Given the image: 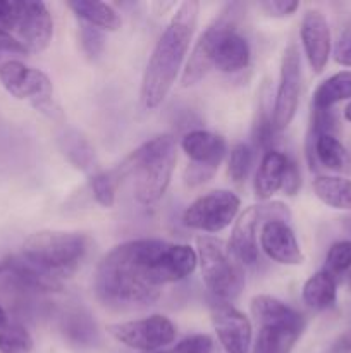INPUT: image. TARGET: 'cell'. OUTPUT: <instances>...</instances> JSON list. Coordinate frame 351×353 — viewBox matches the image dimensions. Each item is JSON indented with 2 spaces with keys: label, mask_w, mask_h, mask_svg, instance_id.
I'll use <instances>...</instances> for the list:
<instances>
[{
  "label": "cell",
  "mask_w": 351,
  "mask_h": 353,
  "mask_svg": "<svg viewBox=\"0 0 351 353\" xmlns=\"http://www.w3.org/2000/svg\"><path fill=\"white\" fill-rule=\"evenodd\" d=\"M198 264L195 248L182 243L141 238L114 247L98 262L93 288L109 307H147L162 288L182 281Z\"/></svg>",
  "instance_id": "obj_1"
},
{
  "label": "cell",
  "mask_w": 351,
  "mask_h": 353,
  "mask_svg": "<svg viewBox=\"0 0 351 353\" xmlns=\"http://www.w3.org/2000/svg\"><path fill=\"white\" fill-rule=\"evenodd\" d=\"M198 10L200 3L195 0L182 2L158 38L141 81V102L145 109L153 110L160 107L174 86L195 34Z\"/></svg>",
  "instance_id": "obj_2"
},
{
  "label": "cell",
  "mask_w": 351,
  "mask_h": 353,
  "mask_svg": "<svg viewBox=\"0 0 351 353\" xmlns=\"http://www.w3.org/2000/svg\"><path fill=\"white\" fill-rule=\"evenodd\" d=\"M176 161V140L171 134H158L131 152L116 169H112V174L119 183L126 176H133L134 199L141 205H150L167 192Z\"/></svg>",
  "instance_id": "obj_3"
},
{
  "label": "cell",
  "mask_w": 351,
  "mask_h": 353,
  "mask_svg": "<svg viewBox=\"0 0 351 353\" xmlns=\"http://www.w3.org/2000/svg\"><path fill=\"white\" fill-rule=\"evenodd\" d=\"M251 312L260 324L251 353H291L305 331V317L270 295L253 296Z\"/></svg>",
  "instance_id": "obj_4"
},
{
  "label": "cell",
  "mask_w": 351,
  "mask_h": 353,
  "mask_svg": "<svg viewBox=\"0 0 351 353\" xmlns=\"http://www.w3.org/2000/svg\"><path fill=\"white\" fill-rule=\"evenodd\" d=\"M88 240L71 231H38L30 234L21 247V257L30 264L64 278L74 272L85 257Z\"/></svg>",
  "instance_id": "obj_5"
},
{
  "label": "cell",
  "mask_w": 351,
  "mask_h": 353,
  "mask_svg": "<svg viewBox=\"0 0 351 353\" xmlns=\"http://www.w3.org/2000/svg\"><path fill=\"white\" fill-rule=\"evenodd\" d=\"M196 255L203 281L213 296L229 302L244 288L243 264L231 252L229 245L213 236L196 240Z\"/></svg>",
  "instance_id": "obj_6"
},
{
  "label": "cell",
  "mask_w": 351,
  "mask_h": 353,
  "mask_svg": "<svg viewBox=\"0 0 351 353\" xmlns=\"http://www.w3.org/2000/svg\"><path fill=\"white\" fill-rule=\"evenodd\" d=\"M241 9H243V6L237 2L226 3L219 12V16L200 34L198 41L193 47L188 62H186L184 69H182V88H189V86L196 85V83H200L205 78L206 72L213 65V55H215V48L220 37L226 31L237 28V21H240V16L243 14Z\"/></svg>",
  "instance_id": "obj_7"
},
{
  "label": "cell",
  "mask_w": 351,
  "mask_h": 353,
  "mask_svg": "<svg viewBox=\"0 0 351 353\" xmlns=\"http://www.w3.org/2000/svg\"><path fill=\"white\" fill-rule=\"evenodd\" d=\"M289 219H291V210L282 202L248 207L244 212L240 214L237 221L234 223L229 240L231 252L243 265H253L258 259V228H262L264 223H268V221L288 223Z\"/></svg>",
  "instance_id": "obj_8"
},
{
  "label": "cell",
  "mask_w": 351,
  "mask_h": 353,
  "mask_svg": "<svg viewBox=\"0 0 351 353\" xmlns=\"http://www.w3.org/2000/svg\"><path fill=\"white\" fill-rule=\"evenodd\" d=\"M107 333L127 348L150 353L164 350L167 345H171L176 340L178 330L169 317L153 314L143 319L109 324Z\"/></svg>",
  "instance_id": "obj_9"
},
{
  "label": "cell",
  "mask_w": 351,
  "mask_h": 353,
  "mask_svg": "<svg viewBox=\"0 0 351 353\" xmlns=\"http://www.w3.org/2000/svg\"><path fill=\"white\" fill-rule=\"evenodd\" d=\"M0 83L14 99L30 100L34 109L52 114L54 86L43 71L10 59L0 64Z\"/></svg>",
  "instance_id": "obj_10"
},
{
  "label": "cell",
  "mask_w": 351,
  "mask_h": 353,
  "mask_svg": "<svg viewBox=\"0 0 351 353\" xmlns=\"http://www.w3.org/2000/svg\"><path fill=\"white\" fill-rule=\"evenodd\" d=\"M241 202L229 190H213L198 196L182 214V223L203 233H220L231 226L240 212Z\"/></svg>",
  "instance_id": "obj_11"
},
{
  "label": "cell",
  "mask_w": 351,
  "mask_h": 353,
  "mask_svg": "<svg viewBox=\"0 0 351 353\" xmlns=\"http://www.w3.org/2000/svg\"><path fill=\"white\" fill-rule=\"evenodd\" d=\"M181 148L191 161L184 172L186 185L200 186L215 174L226 155L227 145L226 140L219 134L195 130L182 137Z\"/></svg>",
  "instance_id": "obj_12"
},
{
  "label": "cell",
  "mask_w": 351,
  "mask_h": 353,
  "mask_svg": "<svg viewBox=\"0 0 351 353\" xmlns=\"http://www.w3.org/2000/svg\"><path fill=\"white\" fill-rule=\"evenodd\" d=\"M301 93V61L299 52L295 45H289L282 54L281 74L275 93L274 112H272V126L275 133H281L295 119Z\"/></svg>",
  "instance_id": "obj_13"
},
{
  "label": "cell",
  "mask_w": 351,
  "mask_h": 353,
  "mask_svg": "<svg viewBox=\"0 0 351 353\" xmlns=\"http://www.w3.org/2000/svg\"><path fill=\"white\" fill-rule=\"evenodd\" d=\"M212 324L226 353H250L253 345L251 323L243 312L227 302L212 307Z\"/></svg>",
  "instance_id": "obj_14"
},
{
  "label": "cell",
  "mask_w": 351,
  "mask_h": 353,
  "mask_svg": "<svg viewBox=\"0 0 351 353\" xmlns=\"http://www.w3.org/2000/svg\"><path fill=\"white\" fill-rule=\"evenodd\" d=\"M303 50H305L306 61L313 72H322L326 69L330 57V28L326 16L317 9H308L303 14L301 28H299Z\"/></svg>",
  "instance_id": "obj_15"
},
{
  "label": "cell",
  "mask_w": 351,
  "mask_h": 353,
  "mask_svg": "<svg viewBox=\"0 0 351 353\" xmlns=\"http://www.w3.org/2000/svg\"><path fill=\"white\" fill-rule=\"evenodd\" d=\"M16 30L28 52L40 54L47 50L54 37V21L47 6L43 2H21Z\"/></svg>",
  "instance_id": "obj_16"
},
{
  "label": "cell",
  "mask_w": 351,
  "mask_h": 353,
  "mask_svg": "<svg viewBox=\"0 0 351 353\" xmlns=\"http://www.w3.org/2000/svg\"><path fill=\"white\" fill-rule=\"evenodd\" d=\"M260 247L268 259L282 265H299L305 261L295 233L288 223L268 221L260 228Z\"/></svg>",
  "instance_id": "obj_17"
},
{
  "label": "cell",
  "mask_w": 351,
  "mask_h": 353,
  "mask_svg": "<svg viewBox=\"0 0 351 353\" xmlns=\"http://www.w3.org/2000/svg\"><path fill=\"white\" fill-rule=\"evenodd\" d=\"M251 59L246 38L237 33L236 28L226 31L217 43L213 65L222 72H240L248 68Z\"/></svg>",
  "instance_id": "obj_18"
},
{
  "label": "cell",
  "mask_w": 351,
  "mask_h": 353,
  "mask_svg": "<svg viewBox=\"0 0 351 353\" xmlns=\"http://www.w3.org/2000/svg\"><path fill=\"white\" fill-rule=\"evenodd\" d=\"M288 162L289 159L282 152L274 150V148L265 152L257 176H255V195L258 200L265 202L282 188V179H284Z\"/></svg>",
  "instance_id": "obj_19"
},
{
  "label": "cell",
  "mask_w": 351,
  "mask_h": 353,
  "mask_svg": "<svg viewBox=\"0 0 351 353\" xmlns=\"http://www.w3.org/2000/svg\"><path fill=\"white\" fill-rule=\"evenodd\" d=\"M58 148H61L62 155L79 171L92 172L95 169V148L81 131L74 130V128H65L58 134Z\"/></svg>",
  "instance_id": "obj_20"
},
{
  "label": "cell",
  "mask_w": 351,
  "mask_h": 353,
  "mask_svg": "<svg viewBox=\"0 0 351 353\" xmlns=\"http://www.w3.org/2000/svg\"><path fill=\"white\" fill-rule=\"evenodd\" d=\"M67 7L81 19V23L92 24L102 31H117L123 24V19L112 6L95 0H72Z\"/></svg>",
  "instance_id": "obj_21"
},
{
  "label": "cell",
  "mask_w": 351,
  "mask_h": 353,
  "mask_svg": "<svg viewBox=\"0 0 351 353\" xmlns=\"http://www.w3.org/2000/svg\"><path fill=\"white\" fill-rule=\"evenodd\" d=\"M303 302L313 310H327L337 300L336 278L323 269L315 272L303 285Z\"/></svg>",
  "instance_id": "obj_22"
},
{
  "label": "cell",
  "mask_w": 351,
  "mask_h": 353,
  "mask_svg": "<svg viewBox=\"0 0 351 353\" xmlns=\"http://www.w3.org/2000/svg\"><path fill=\"white\" fill-rule=\"evenodd\" d=\"M348 99H351V71H339L317 86L312 103L315 110H330Z\"/></svg>",
  "instance_id": "obj_23"
},
{
  "label": "cell",
  "mask_w": 351,
  "mask_h": 353,
  "mask_svg": "<svg viewBox=\"0 0 351 353\" xmlns=\"http://www.w3.org/2000/svg\"><path fill=\"white\" fill-rule=\"evenodd\" d=\"M317 199L337 210H351V179L341 176H319L313 179Z\"/></svg>",
  "instance_id": "obj_24"
},
{
  "label": "cell",
  "mask_w": 351,
  "mask_h": 353,
  "mask_svg": "<svg viewBox=\"0 0 351 353\" xmlns=\"http://www.w3.org/2000/svg\"><path fill=\"white\" fill-rule=\"evenodd\" d=\"M312 152L315 154L317 161L330 171H343L350 161L346 148L337 140L336 134H320L313 138Z\"/></svg>",
  "instance_id": "obj_25"
},
{
  "label": "cell",
  "mask_w": 351,
  "mask_h": 353,
  "mask_svg": "<svg viewBox=\"0 0 351 353\" xmlns=\"http://www.w3.org/2000/svg\"><path fill=\"white\" fill-rule=\"evenodd\" d=\"M33 338L17 324L0 327V353H31Z\"/></svg>",
  "instance_id": "obj_26"
},
{
  "label": "cell",
  "mask_w": 351,
  "mask_h": 353,
  "mask_svg": "<svg viewBox=\"0 0 351 353\" xmlns=\"http://www.w3.org/2000/svg\"><path fill=\"white\" fill-rule=\"evenodd\" d=\"M89 186H92L93 196H95L96 203L102 205L103 209H110L116 203V192L119 181L116 179V176L112 174V171L109 172H93V176L89 178Z\"/></svg>",
  "instance_id": "obj_27"
},
{
  "label": "cell",
  "mask_w": 351,
  "mask_h": 353,
  "mask_svg": "<svg viewBox=\"0 0 351 353\" xmlns=\"http://www.w3.org/2000/svg\"><path fill=\"white\" fill-rule=\"evenodd\" d=\"M78 37L83 52L89 59H98L105 50V34H103L102 30L92 26V24L79 23Z\"/></svg>",
  "instance_id": "obj_28"
},
{
  "label": "cell",
  "mask_w": 351,
  "mask_h": 353,
  "mask_svg": "<svg viewBox=\"0 0 351 353\" xmlns=\"http://www.w3.org/2000/svg\"><path fill=\"white\" fill-rule=\"evenodd\" d=\"M351 269V241H337L329 248L326 257V271L336 278Z\"/></svg>",
  "instance_id": "obj_29"
},
{
  "label": "cell",
  "mask_w": 351,
  "mask_h": 353,
  "mask_svg": "<svg viewBox=\"0 0 351 353\" xmlns=\"http://www.w3.org/2000/svg\"><path fill=\"white\" fill-rule=\"evenodd\" d=\"M251 168V150L248 145L237 143L231 150L229 159V176L234 183H241L246 179L248 171Z\"/></svg>",
  "instance_id": "obj_30"
},
{
  "label": "cell",
  "mask_w": 351,
  "mask_h": 353,
  "mask_svg": "<svg viewBox=\"0 0 351 353\" xmlns=\"http://www.w3.org/2000/svg\"><path fill=\"white\" fill-rule=\"evenodd\" d=\"M212 350L213 341L209 334H191V336H186L184 340L179 341L176 347L150 353H212Z\"/></svg>",
  "instance_id": "obj_31"
},
{
  "label": "cell",
  "mask_w": 351,
  "mask_h": 353,
  "mask_svg": "<svg viewBox=\"0 0 351 353\" xmlns=\"http://www.w3.org/2000/svg\"><path fill=\"white\" fill-rule=\"evenodd\" d=\"M334 61L343 68H351V28H346L334 45Z\"/></svg>",
  "instance_id": "obj_32"
},
{
  "label": "cell",
  "mask_w": 351,
  "mask_h": 353,
  "mask_svg": "<svg viewBox=\"0 0 351 353\" xmlns=\"http://www.w3.org/2000/svg\"><path fill=\"white\" fill-rule=\"evenodd\" d=\"M21 2H6L0 0V26L3 30H16L17 21H19Z\"/></svg>",
  "instance_id": "obj_33"
},
{
  "label": "cell",
  "mask_w": 351,
  "mask_h": 353,
  "mask_svg": "<svg viewBox=\"0 0 351 353\" xmlns=\"http://www.w3.org/2000/svg\"><path fill=\"white\" fill-rule=\"evenodd\" d=\"M260 7L270 16L286 17L295 14L299 3L295 2V0H267V2H262Z\"/></svg>",
  "instance_id": "obj_34"
},
{
  "label": "cell",
  "mask_w": 351,
  "mask_h": 353,
  "mask_svg": "<svg viewBox=\"0 0 351 353\" xmlns=\"http://www.w3.org/2000/svg\"><path fill=\"white\" fill-rule=\"evenodd\" d=\"M301 188V174H299V169L296 165L295 161L288 162V168H286L284 179H282V192L288 196H295L296 193Z\"/></svg>",
  "instance_id": "obj_35"
},
{
  "label": "cell",
  "mask_w": 351,
  "mask_h": 353,
  "mask_svg": "<svg viewBox=\"0 0 351 353\" xmlns=\"http://www.w3.org/2000/svg\"><path fill=\"white\" fill-rule=\"evenodd\" d=\"M0 52L2 54H28L26 47L2 26H0Z\"/></svg>",
  "instance_id": "obj_36"
},
{
  "label": "cell",
  "mask_w": 351,
  "mask_h": 353,
  "mask_svg": "<svg viewBox=\"0 0 351 353\" xmlns=\"http://www.w3.org/2000/svg\"><path fill=\"white\" fill-rule=\"evenodd\" d=\"M332 353H351V326L337 338L332 347Z\"/></svg>",
  "instance_id": "obj_37"
},
{
  "label": "cell",
  "mask_w": 351,
  "mask_h": 353,
  "mask_svg": "<svg viewBox=\"0 0 351 353\" xmlns=\"http://www.w3.org/2000/svg\"><path fill=\"white\" fill-rule=\"evenodd\" d=\"M7 326V312L3 310V307L0 305V327Z\"/></svg>",
  "instance_id": "obj_38"
},
{
  "label": "cell",
  "mask_w": 351,
  "mask_h": 353,
  "mask_svg": "<svg viewBox=\"0 0 351 353\" xmlns=\"http://www.w3.org/2000/svg\"><path fill=\"white\" fill-rule=\"evenodd\" d=\"M344 117H346V119L350 121V123H351V102L348 103L346 109H344Z\"/></svg>",
  "instance_id": "obj_39"
},
{
  "label": "cell",
  "mask_w": 351,
  "mask_h": 353,
  "mask_svg": "<svg viewBox=\"0 0 351 353\" xmlns=\"http://www.w3.org/2000/svg\"><path fill=\"white\" fill-rule=\"evenodd\" d=\"M3 271H7V261H6V259H2V261H0V274H2Z\"/></svg>",
  "instance_id": "obj_40"
},
{
  "label": "cell",
  "mask_w": 351,
  "mask_h": 353,
  "mask_svg": "<svg viewBox=\"0 0 351 353\" xmlns=\"http://www.w3.org/2000/svg\"><path fill=\"white\" fill-rule=\"evenodd\" d=\"M348 286H350V290H351V272H350V276H348Z\"/></svg>",
  "instance_id": "obj_41"
},
{
  "label": "cell",
  "mask_w": 351,
  "mask_h": 353,
  "mask_svg": "<svg viewBox=\"0 0 351 353\" xmlns=\"http://www.w3.org/2000/svg\"><path fill=\"white\" fill-rule=\"evenodd\" d=\"M0 55H2V52H0Z\"/></svg>",
  "instance_id": "obj_42"
}]
</instances>
